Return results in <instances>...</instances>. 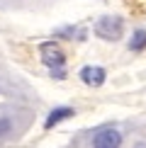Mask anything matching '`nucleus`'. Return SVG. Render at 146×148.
<instances>
[{
    "label": "nucleus",
    "mask_w": 146,
    "mask_h": 148,
    "mask_svg": "<svg viewBox=\"0 0 146 148\" xmlns=\"http://www.w3.org/2000/svg\"><path fill=\"white\" fill-rule=\"evenodd\" d=\"M124 34V20L117 15H105L95 22V36L102 41H119Z\"/></svg>",
    "instance_id": "1"
},
{
    "label": "nucleus",
    "mask_w": 146,
    "mask_h": 148,
    "mask_svg": "<svg viewBox=\"0 0 146 148\" xmlns=\"http://www.w3.org/2000/svg\"><path fill=\"white\" fill-rule=\"evenodd\" d=\"M93 148H122V134L117 129H102L95 134Z\"/></svg>",
    "instance_id": "3"
},
{
    "label": "nucleus",
    "mask_w": 146,
    "mask_h": 148,
    "mask_svg": "<svg viewBox=\"0 0 146 148\" xmlns=\"http://www.w3.org/2000/svg\"><path fill=\"white\" fill-rule=\"evenodd\" d=\"M136 148H146V143H139V146H136Z\"/></svg>",
    "instance_id": "10"
},
{
    "label": "nucleus",
    "mask_w": 146,
    "mask_h": 148,
    "mask_svg": "<svg viewBox=\"0 0 146 148\" xmlns=\"http://www.w3.org/2000/svg\"><path fill=\"white\" fill-rule=\"evenodd\" d=\"M76 116V109L73 107H54L51 112H49V116L44 119V129L49 131V129H54L56 124H61V121H66V119H73Z\"/></svg>",
    "instance_id": "5"
},
{
    "label": "nucleus",
    "mask_w": 146,
    "mask_h": 148,
    "mask_svg": "<svg viewBox=\"0 0 146 148\" xmlns=\"http://www.w3.org/2000/svg\"><path fill=\"white\" fill-rule=\"evenodd\" d=\"M51 78L63 80V78H66V66H63V68H51Z\"/></svg>",
    "instance_id": "9"
},
{
    "label": "nucleus",
    "mask_w": 146,
    "mask_h": 148,
    "mask_svg": "<svg viewBox=\"0 0 146 148\" xmlns=\"http://www.w3.org/2000/svg\"><path fill=\"white\" fill-rule=\"evenodd\" d=\"M146 49V29H136L132 34V41H129V51H144Z\"/></svg>",
    "instance_id": "7"
},
{
    "label": "nucleus",
    "mask_w": 146,
    "mask_h": 148,
    "mask_svg": "<svg viewBox=\"0 0 146 148\" xmlns=\"http://www.w3.org/2000/svg\"><path fill=\"white\" fill-rule=\"evenodd\" d=\"M83 29H78V27H61V29H56V36H61V39H83Z\"/></svg>",
    "instance_id": "8"
},
{
    "label": "nucleus",
    "mask_w": 146,
    "mask_h": 148,
    "mask_svg": "<svg viewBox=\"0 0 146 148\" xmlns=\"http://www.w3.org/2000/svg\"><path fill=\"white\" fill-rule=\"evenodd\" d=\"M81 80L88 88H100L107 80V73H105V68H100V66H85V68H81Z\"/></svg>",
    "instance_id": "4"
},
{
    "label": "nucleus",
    "mask_w": 146,
    "mask_h": 148,
    "mask_svg": "<svg viewBox=\"0 0 146 148\" xmlns=\"http://www.w3.org/2000/svg\"><path fill=\"white\" fill-rule=\"evenodd\" d=\"M17 136V124H15V116L8 114L5 109H0V141H10Z\"/></svg>",
    "instance_id": "6"
},
{
    "label": "nucleus",
    "mask_w": 146,
    "mask_h": 148,
    "mask_svg": "<svg viewBox=\"0 0 146 148\" xmlns=\"http://www.w3.org/2000/svg\"><path fill=\"white\" fill-rule=\"evenodd\" d=\"M39 53H41V61H44V66L49 71L51 68H63L66 66V53L61 51V46L56 41H44L39 46Z\"/></svg>",
    "instance_id": "2"
}]
</instances>
